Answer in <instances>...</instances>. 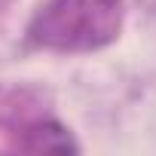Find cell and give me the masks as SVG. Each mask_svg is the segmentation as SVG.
Instances as JSON below:
<instances>
[{"instance_id":"obj_1","label":"cell","mask_w":156,"mask_h":156,"mask_svg":"<svg viewBox=\"0 0 156 156\" xmlns=\"http://www.w3.org/2000/svg\"><path fill=\"white\" fill-rule=\"evenodd\" d=\"M122 22V0H49L28 34L46 49H98L110 43Z\"/></svg>"},{"instance_id":"obj_2","label":"cell","mask_w":156,"mask_h":156,"mask_svg":"<svg viewBox=\"0 0 156 156\" xmlns=\"http://www.w3.org/2000/svg\"><path fill=\"white\" fill-rule=\"evenodd\" d=\"M22 147H25V150H58V153L76 150V144L70 141V135H67L61 126H55V122L34 126V129L28 132V138H25Z\"/></svg>"}]
</instances>
